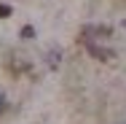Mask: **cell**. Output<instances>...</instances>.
I'll return each mask as SVG.
<instances>
[{
	"mask_svg": "<svg viewBox=\"0 0 126 124\" xmlns=\"http://www.w3.org/2000/svg\"><path fill=\"white\" fill-rule=\"evenodd\" d=\"M22 38H24V41H30V38H35V30H32L30 25H27V27H22Z\"/></svg>",
	"mask_w": 126,
	"mask_h": 124,
	"instance_id": "obj_2",
	"label": "cell"
},
{
	"mask_svg": "<svg viewBox=\"0 0 126 124\" xmlns=\"http://www.w3.org/2000/svg\"><path fill=\"white\" fill-rule=\"evenodd\" d=\"M59 57H62L59 51H51V54H48V62H51V68H56V65H59Z\"/></svg>",
	"mask_w": 126,
	"mask_h": 124,
	"instance_id": "obj_4",
	"label": "cell"
},
{
	"mask_svg": "<svg viewBox=\"0 0 126 124\" xmlns=\"http://www.w3.org/2000/svg\"><path fill=\"white\" fill-rule=\"evenodd\" d=\"M124 27H126V22H124Z\"/></svg>",
	"mask_w": 126,
	"mask_h": 124,
	"instance_id": "obj_6",
	"label": "cell"
},
{
	"mask_svg": "<svg viewBox=\"0 0 126 124\" xmlns=\"http://www.w3.org/2000/svg\"><path fill=\"white\" fill-rule=\"evenodd\" d=\"M86 49H89V54H91L94 59H102V62H110V59H115V51H113V49H105V46L94 43V41H86Z\"/></svg>",
	"mask_w": 126,
	"mask_h": 124,
	"instance_id": "obj_1",
	"label": "cell"
},
{
	"mask_svg": "<svg viewBox=\"0 0 126 124\" xmlns=\"http://www.w3.org/2000/svg\"><path fill=\"white\" fill-rule=\"evenodd\" d=\"M8 16H11V5L0 3V19H8Z\"/></svg>",
	"mask_w": 126,
	"mask_h": 124,
	"instance_id": "obj_3",
	"label": "cell"
},
{
	"mask_svg": "<svg viewBox=\"0 0 126 124\" xmlns=\"http://www.w3.org/2000/svg\"><path fill=\"white\" fill-rule=\"evenodd\" d=\"M5 108H8V102H5V97H3V95H0V113H3V111H5Z\"/></svg>",
	"mask_w": 126,
	"mask_h": 124,
	"instance_id": "obj_5",
	"label": "cell"
}]
</instances>
